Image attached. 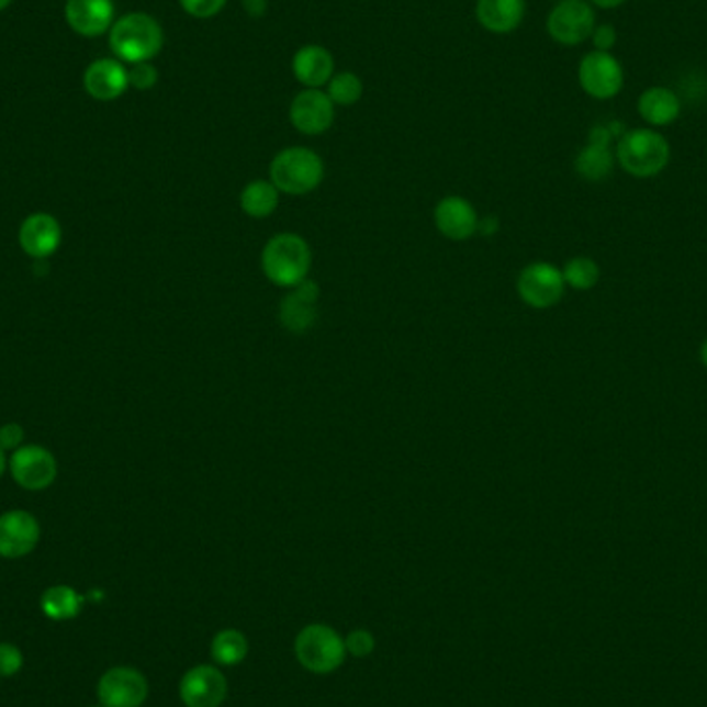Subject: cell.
<instances>
[{
    "instance_id": "20",
    "label": "cell",
    "mask_w": 707,
    "mask_h": 707,
    "mask_svg": "<svg viewBox=\"0 0 707 707\" xmlns=\"http://www.w3.org/2000/svg\"><path fill=\"white\" fill-rule=\"evenodd\" d=\"M526 15L524 0H478V23L491 34H512Z\"/></svg>"
},
{
    "instance_id": "18",
    "label": "cell",
    "mask_w": 707,
    "mask_h": 707,
    "mask_svg": "<svg viewBox=\"0 0 707 707\" xmlns=\"http://www.w3.org/2000/svg\"><path fill=\"white\" fill-rule=\"evenodd\" d=\"M63 231L56 217L50 213H34L30 215L19 231L21 248L34 259H48L60 247Z\"/></svg>"
},
{
    "instance_id": "5",
    "label": "cell",
    "mask_w": 707,
    "mask_h": 707,
    "mask_svg": "<svg viewBox=\"0 0 707 707\" xmlns=\"http://www.w3.org/2000/svg\"><path fill=\"white\" fill-rule=\"evenodd\" d=\"M294 650L302 666L315 674L337 671L348 654L346 639H341L336 629L327 625L304 627L296 637Z\"/></svg>"
},
{
    "instance_id": "15",
    "label": "cell",
    "mask_w": 707,
    "mask_h": 707,
    "mask_svg": "<svg viewBox=\"0 0 707 707\" xmlns=\"http://www.w3.org/2000/svg\"><path fill=\"white\" fill-rule=\"evenodd\" d=\"M65 19L79 36H102L114 25V4L112 0H67Z\"/></svg>"
},
{
    "instance_id": "2",
    "label": "cell",
    "mask_w": 707,
    "mask_h": 707,
    "mask_svg": "<svg viewBox=\"0 0 707 707\" xmlns=\"http://www.w3.org/2000/svg\"><path fill=\"white\" fill-rule=\"evenodd\" d=\"M164 46L158 21L147 13H128L110 27V48L121 63H149Z\"/></svg>"
},
{
    "instance_id": "32",
    "label": "cell",
    "mask_w": 707,
    "mask_h": 707,
    "mask_svg": "<svg viewBox=\"0 0 707 707\" xmlns=\"http://www.w3.org/2000/svg\"><path fill=\"white\" fill-rule=\"evenodd\" d=\"M21 441H23V428L21 426L15 425V423H9V425L0 428V447H2V451H9V449L18 451Z\"/></svg>"
},
{
    "instance_id": "36",
    "label": "cell",
    "mask_w": 707,
    "mask_h": 707,
    "mask_svg": "<svg viewBox=\"0 0 707 707\" xmlns=\"http://www.w3.org/2000/svg\"><path fill=\"white\" fill-rule=\"evenodd\" d=\"M699 358H702V364L707 369V337L706 341L702 344V350H699Z\"/></svg>"
},
{
    "instance_id": "29",
    "label": "cell",
    "mask_w": 707,
    "mask_h": 707,
    "mask_svg": "<svg viewBox=\"0 0 707 707\" xmlns=\"http://www.w3.org/2000/svg\"><path fill=\"white\" fill-rule=\"evenodd\" d=\"M158 83V69L149 63H137L128 69V86L135 89H152Z\"/></svg>"
},
{
    "instance_id": "10",
    "label": "cell",
    "mask_w": 707,
    "mask_h": 707,
    "mask_svg": "<svg viewBox=\"0 0 707 707\" xmlns=\"http://www.w3.org/2000/svg\"><path fill=\"white\" fill-rule=\"evenodd\" d=\"M336 119V104L321 89H304L290 104V123L302 135H323Z\"/></svg>"
},
{
    "instance_id": "9",
    "label": "cell",
    "mask_w": 707,
    "mask_h": 707,
    "mask_svg": "<svg viewBox=\"0 0 707 707\" xmlns=\"http://www.w3.org/2000/svg\"><path fill=\"white\" fill-rule=\"evenodd\" d=\"M577 77L585 93L596 100L615 98L625 81L619 60L613 54L601 50L585 54Z\"/></svg>"
},
{
    "instance_id": "4",
    "label": "cell",
    "mask_w": 707,
    "mask_h": 707,
    "mask_svg": "<svg viewBox=\"0 0 707 707\" xmlns=\"http://www.w3.org/2000/svg\"><path fill=\"white\" fill-rule=\"evenodd\" d=\"M617 158L631 177L652 178L669 166L671 145L652 128H633L620 137Z\"/></svg>"
},
{
    "instance_id": "22",
    "label": "cell",
    "mask_w": 707,
    "mask_h": 707,
    "mask_svg": "<svg viewBox=\"0 0 707 707\" xmlns=\"http://www.w3.org/2000/svg\"><path fill=\"white\" fill-rule=\"evenodd\" d=\"M280 191L271 180H252L240 193V210L252 220H263L278 210Z\"/></svg>"
},
{
    "instance_id": "34",
    "label": "cell",
    "mask_w": 707,
    "mask_h": 707,
    "mask_svg": "<svg viewBox=\"0 0 707 707\" xmlns=\"http://www.w3.org/2000/svg\"><path fill=\"white\" fill-rule=\"evenodd\" d=\"M240 2L250 18H263L269 7V0H240Z\"/></svg>"
},
{
    "instance_id": "3",
    "label": "cell",
    "mask_w": 707,
    "mask_h": 707,
    "mask_svg": "<svg viewBox=\"0 0 707 707\" xmlns=\"http://www.w3.org/2000/svg\"><path fill=\"white\" fill-rule=\"evenodd\" d=\"M325 177L323 159L308 147H285L269 164V180L285 195H308Z\"/></svg>"
},
{
    "instance_id": "37",
    "label": "cell",
    "mask_w": 707,
    "mask_h": 707,
    "mask_svg": "<svg viewBox=\"0 0 707 707\" xmlns=\"http://www.w3.org/2000/svg\"><path fill=\"white\" fill-rule=\"evenodd\" d=\"M4 465H7V460H4V451H2V447H0V476H2V472H4Z\"/></svg>"
},
{
    "instance_id": "27",
    "label": "cell",
    "mask_w": 707,
    "mask_h": 707,
    "mask_svg": "<svg viewBox=\"0 0 707 707\" xmlns=\"http://www.w3.org/2000/svg\"><path fill=\"white\" fill-rule=\"evenodd\" d=\"M362 81L354 72H337L327 83V96L337 106H352L362 98Z\"/></svg>"
},
{
    "instance_id": "7",
    "label": "cell",
    "mask_w": 707,
    "mask_h": 707,
    "mask_svg": "<svg viewBox=\"0 0 707 707\" xmlns=\"http://www.w3.org/2000/svg\"><path fill=\"white\" fill-rule=\"evenodd\" d=\"M547 30L559 44L575 46L592 37L596 30V15L585 0H561L550 11Z\"/></svg>"
},
{
    "instance_id": "11",
    "label": "cell",
    "mask_w": 707,
    "mask_h": 707,
    "mask_svg": "<svg viewBox=\"0 0 707 707\" xmlns=\"http://www.w3.org/2000/svg\"><path fill=\"white\" fill-rule=\"evenodd\" d=\"M11 474L25 491H44L56 478L53 453L40 445L19 447L11 458Z\"/></svg>"
},
{
    "instance_id": "26",
    "label": "cell",
    "mask_w": 707,
    "mask_h": 707,
    "mask_svg": "<svg viewBox=\"0 0 707 707\" xmlns=\"http://www.w3.org/2000/svg\"><path fill=\"white\" fill-rule=\"evenodd\" d=\"M561 271H563L565 285L580 292L592 290L601 280V266L590 257H573L566 261Z\"/></svg>"
},
{
    "instance_id": "13",
    "label": "cell",
    "mask_w": 707,
    "mask_h": 707,
    "mask_svg": "<svg viewBox=\"0 0 707 707\" xmlns=\"http://www.w3.org/2000/svg\"><path fill=\"white\" fill-rule=\"evenodd\" d=\"M40 524L32 513L9 512L0 515V557L21 559L36 549Z\"/></svg>"
},
{
    "instance_id": "38",
    "label": "cell",
    "mask_w": 707,
    "mask_h": 707,
    "mask_svg": "<svg viewBox=\"0 0 707 707\" xmlns=\"http://www.w3.org/2000/svg\"><path fill=\"white\" fill-rule=\"evenodd\" d=\"M13 0H0V11H4Z\"/></svg>"
},
{
    "instance_id": "1",
    "label": "cell",
    "mask_w": 707,
    "mask_h": 707,
    "mask_svg": "<svg viewBox=\"0 0 707 707\" xmlns=\"http://www.w3.org/2000/svg\"><path fill=\"white\" fill-rule=\"evenodd\" d=\"M311 263L313 255L308 243L292 232H282L269 238L261 252V267L267 280L285 290L296 288L308 278Z\"/></svg>"
},
{
    "instance_id": "19",
    "label": "cell",
    "mask_w": 707,
    "mask_h": 707,
    "mask_svg": "<svg viewBox=\"0 0 707 707\" xmlns=\"http://www.w3.org/2000/svg\"><path fill=\"white\" fill-rule=\"evenodd\" d=\"M294 77L304 88L321 89L334 77V56L317 44L302 46L292 60Z\"/></svg>"
},
{
    "instance_id": "40",
    "label": "cell",
    "mask_w": 707,
    "mask_h": 707,
    "mask_svg": "<svg viewBox=\"0 0 707 707\" xmlns=\"http://www.w3.org/2000/svg\"><path fill=\"white\" fill-rule=\"evenodd\" d=\"M559 2H561V0H559Z\"/></svg>"
},
{
    "instance_id": "28",
    "label": "cell",
    "mask_w": 707,
    "mask_h": 707,
    "mask_svg": "<svg viewBox=\"0 0 707 707\" xmlns=\"http://www.w3.org/2000/svg\"><path fill=\"white\" fill-rule=\"evenodd\" d=\"M228 0H180L184 13L195 19H212L226 7Z\"/></svg>"
},
{
    "instance_id": "12",
    "label": "cell",
    "mask_w": 707,
    "mask_h": 707,
    "mask_svg": "<svg viewBox=\"0 0 707 707\" xmlns=\"http://www.w3.org/2000/svg\"><path fill=\"white\" fill-rule=\"evenodd\" d=\"M228 695L224 674L210 664L187 672L180 681V699L187 707H220Z\"/></svg>"
},
{
    "instance_id": "24",
    "label": "cell",
    "mask_w": 707,
    "mask_h": 707,
    "mask_svg": "<svg viewBox=\"0 0 707 707\" xmlns=\"http://www.w3.org/2000/svg\"><path fill=\"white\" fill-rule=\"evenodd\" d=\"M577 175L587 182H601L613 172V154L608 145L587 143L575 159Z\"/></svg>"
},
{
    "instance_id": "6",
    "label": "cell",
    "mask_w": 707,
    "mask_h": 707,
    "mask_svg": "<svg viewBox=\"0 0 707 707\" xmlns=\"http://www.w3.org/2000/svg\"><path fill=\"white\" fill-rule=\"evenodd\" d=\"M565 280L559 267L538 261L521 269L517 278V294L530 308H552L565 296Z\"/></svg>"
},
{
    "instance_id": "23",
    "label": "cell",
    "mask_w": 707,
    "mask_h": 707,
    "mask_svg": "<svg viewBox=\"0 0 707 707\" xmlns=\"http://www.w3.org/2000/svg\"><path fill=\"white\" fill-rule=\"evenodd\" d=\"M42 613L53 620H71L81 613L83 598L71 585H53L42 594Z\"/></svg>"
},
{
    "instance_id": "30",
    "label": "cell",
    "mask_w": 707,
    "mask_h": 707,
    "mask_svg": "<svg viewBox=\"0 0 707 707\" xmlns=\"http://www.w3.org/2000/svg\"><path fill=\"white\" fill-rule=\"evenodd\" d=\"M23 669V654L13 643H0V676L11 678Z\"/></svg>"
},
{
    "instance_id": "16",
    "label": "cell",
    "mask_w": 707,
    "mask_h": 707,
    "mask_svg": "<svg viewBox=\"0 0 707 707\" xmlns=\"http://www.w3.org/2000/svg\"><path fill=\"white\" fill-rule=\"evenodd\" d=\"M478 213L463 197H445L435 207V226L449 240H468L478 232Z\"/></svg>"
},
{
    "instance_id": "17",
    "label": "cell",
    "mask_w": 707,
    "mask_h": 707,
    "mask_svg": "<svg viewBox=\"0 0 707 707\" xmlns=\"http://www.w3.org/2000/svg\"><path fill=\"white\" fill-rule=\"evenodd\" d=\"M83 86L93 100H119L128 89V69L121 60L114 58L93 60L83 75Z\"/></svg>"
},
{
    "instance_id": "31",
    "label": "cell",
    "mask_w": 707,
    "mask_h": 707,
    "mask_svg": "<svg viewBox=\"0 0 707 707\" xmlns=\"http://www.w3.org/2000/svg\"><path fill=\"white\" fill-rule=\"evenodd\" d=\"M346 650L354 658H367L374 650V637L364 629L352 631L350 636L346 637Z\"/></svg>"
},
{
    "instance_id": "25",
    "label": "cell",
    "mask_w": 707,
    "mask_h": 707,
    "mask_svg": "<svg viewBox=\"0 0 707 707\" xmlns=\"http://www.w3.org/2000/svg\"><path fill=\"white\" fill-rule=\"evenodd\" d=\"M248 654L247 637L236 629H224L212 641V658L220 666H236Z\"/></svg>"
},
{
    "instance_id": "35",
    "label": "cell",
    "mask_w": 707,
    "mask_h": 707,
    "mask_svg": "<svg viewBox=\"0 0 707 707\" xmlns=\"http://www.w3.org/2000/svg\"><path fill=\"white\" fill-rule=\"evenodd\" d=\"M592 2L601 9H615V7H620L625 0H592Z\"/></svg>"
},
{
    "instance_id": "8",
    "label": "cell",
    "mask_w": 707,
    "mask_h": 707,
    "mask_svg": "<svg viewBox=\"0 0 707 707\" xmlns=\"http://www.w3.org/2000/svg\"><path fill=\"white\" fill-rule=\"evenodd\" d=\"M147 695V678L131 666H114L98 683V697L104 707H142Z\"/></svg>"
},
{
    "instance_id": "14",
    "label": "cell",
    "mask_w": 707,
    "mask_h": 707,
    "mask_svg": "<svg viewBox=\"0 0 707 707\" xmlns=\"http://www.w3.org/2000/svg\"><path fill=\"white\" fill-rule=\"evenodd\" d=\"M318 285L313 280H304L288 292L280 304V323L292 334L308 332L317 321Z\"/></svg>"
},
{
    "instance_id": "33",
    "label": "cell",
    "mask_w": 707,
    "mask_h": 707,
    "mask_svg": "<svg viewBox=\"0 0 707 707\" xmlns=\"http://www.w3.org/2000/svg\"><path fill=\"white\" fill-rule=\"evenodd\" d=\"M592 40H594V46L596 50L601 53H610V48L617 44V32L613 25H601L594 30L592 34Z\"/></svg>"
},
{
    "instance_id": "21",
    "label": "cell",
    "mask_w": 707,
    "mask_h": 707,
    "mask_svg": "<svg viewBox=\"0 0 707 707\" xmlns=\"http://www.w3.org/2000/svg\"><path fill=\"white\" fill-rule=\"evenodd\" d=\"M639 116L652 126H666L681 114V100L672 89L652 88L643 91L637 102Z\"/></svg>"
},
{
    "instance_id": "39",
    "label": "cell",
    "mask_w": 707,
    "mask_h": 707,
    "mask_svg": "<svg viewBox=\"0 0 707 707\" xmlns=\"http://www.w3.org/2000/svg\"><path fill=\"white\" fill-rule=\"evenodd\" d=\"M91 707H104V706H102V704H100V706H91Z\"/></svg>"
}]
</instances>
